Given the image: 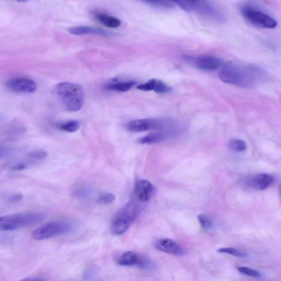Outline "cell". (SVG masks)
Returning <instances> with one entry per match:
<instances>
[{
	"mask_svg": "<svg viewBox=\"0 0 281 281\" xmlns=\"http://www.w3.org/2000/svg\"><path fill=\"white\" fill-rule=\"evenodd\" d=\"M219 76L225 83L240 88H251L263 82L267 77V73L259 66L230 62L223 66Z\"/></svg>",
	"mask_w": 281,
	"mask_h": 281,
	"instance_id": "cell-1",
	"label": "cell"
},
{
	"mask_svg": "<svg viewBox=\"0 0 281 281\" xmlns=\"http://www.w3.org/2000/svg\"><path fill=\"white\" fill-rule=\"evenodd\" d=\"M53 93L63 108L69 112H76L83 106L84 91L79 85L61 82L54 87Z\"/></svg>",
	"mask_w": 281,
	"mask_h": 281,
	"instance_id": "cell-2",
	"label": "cell"
},
{
	"mask_svg": "<svg viewBox=\"0 0 281 281\" xmlns=\"http://www.w3.org/2000/svg\"><path fill=\"white\" fill-rule=\"evenodd\" d=\"M45 215L40 212L17 213L0 217V229L10 231L35 225L45 219Z\"/></svg>",
	"mask_w": 281,
	"mask_h": 281,
	"instance_id": "cell-3",
	"label": "cell"
},
{
	"mask_svg": "<svg viewBox=\"0 0 281 281\" xmlns=\"http://www.w3.org/2000/svg\"><path fill=\"white\" fill-rule=\"evenodd\" d=\"M188 13H196L201 16L218 23L226 21V17L219 9L207 1H176L174 2Z\"/></svg>",
	"mask_w": 281,
	"mask_h": 281,
	"instance_id": "cell-4",
	"label": "cell"
},
{
	"mask_svg": "<svg viewBox=\"0 0 281 281\" xmlns=\"http://www.w3.org/2000/svg\"><path fill=\"white\" fill-rule=\"evenodd\" d=\"M140 207L137 203L130 202L125 206L114 217L111 224V231L114 235H122L137 219Z\"/></svg>",
	"mask_w": 281,
	"mask_h": 281,
	"instance_id": "cell-5",
	"label": "cell"
},
{
	"mask_svg": "<svg viewBox=\"0 0 281 281\" xmlns=\"http://www.w3.org/2000/svg\"><path fill=\"white\" fill-rule=\"evenodd\" d=\"M74 230V225L68 221H56L46 223L34 230L32 237L38 241L70 234Z\"/></svg>",
	"mask_w": 281,
	"mask_h": 281,
	"instance_id": "cell-6",
	"label": "cell"
},
{
	"mask_svg": "<svg viewBox=\"0 0 281 281\" xmlns=\"http://www.w3.org/2000/svg\"><path fill=\"white\" fill-rule=\"evenodd\" d=\"M241 12L245 20L251 26L261 29L272 30L278 26V22L267 13L250 4L241 8Z\"/></svg>",
	"mask_w": 281,
	"mask_h": 281,
	"instance_id": "cell-7",
	"label": "cell"
},
{
	"mask_svg": "<svg viewBox=\"0 0 281 281\" xmlns=\"http://www.w3.org/2000/svg\"><path fill=\"white\" fill-rule=\"evenodd\" d=\"M171 125L170 122L162 119H142L129 122L126 128L130 132L140 133L148 130H163Z\"/></svg>",
	"mask_w": 281,
	"mask_h": 281,
	"instance_id": "cell-8",
	"label": "cell"
},
{
	"mask_svg": "<svg viewBox=\"0 0 281 281\" xmlns=\"http://www.w3.org/2000/svg\"><path fill=\"white\" fill-rule=\"evenodd\" d=\"M185 59L196 69L205 71L216 70L224 66L222 61L219 58L211 55L186 56Z\"/></svg>",
	"mask_w": 281,
	"mask_h": 281,
	"instance_id": "cell-9",
	"label": "cell"
},
{
	"mask_svg": "<svg viewBox=\"0 0 281 281\" xmlns=\"http://www.w3.org/2000/svg\"><path fill=\"white\" fill-rule=\"evenodd\" d=\"M6 88L14 93L28 94L34 93L37 89L36 82L26 77H15L5 82Z\"/></svg>",
	"mask_w": 281,
	"mask_h": 281,
	"instance_id": "cell-10",
	"label": "cell"
},
{
	"mask_svg": "<svg viewBox=\"0 0 281 281\" xmlns=\"http://www.w3.org/2000/svg\"><path fill=\"white\" fill-rule=\"evenodd\" d=\"M117 263L123 266H137L142 269L152 268L151 261L133 251H126L121 255L117 260Z\"/></svg>",
	"mask_w": 281,
	"mask_h": 281,
	"instance_id": "cell-11",
	"label": "cell"
},
{
	"mask_svg": "<svg viewBox=\"0 0 281 281\" xmlns=\"http://www.w3.org/2000/svg\"><path fill=\"white\" fill-rule=\"evenodd\" d=\"M155 192L152 184L147 180H140L136 183L135 198L138 202L144 203L151 199Z\"/></svg>",
	"mask_w": 281,
	"mask_h": 281,
	"instance_id": "cell-12",
	"label": "cell"
},
{
	"mask_svg": "<svg viewBox=\"0 0 281 281\" xmlns=\"http://www.w3.org/2000/svg\"><path fill=\"white\" fill-rule=\"evenodd\" d=\"M157 249L169 254L174 255H181L183 250L180 245L176 242L168 239L158 240L155 243Z\"/></svg>",
	"mask_w": 281,
	"mask_h": 281,
	"instance_id": "cell-13",
	"label": "cell"
},
{
	"mask_svg": "<svg viewBox=\"0 0 281 281\" xmlns=\"http://www.w3.org/2000/svg\"><path fill=\"white\" fill-rule=\"evenodd\" d=\"M138 89L144 91H153L159 94H166L172 91V88L163 81L158 79L149 80L138 86Z\"/></svg>",
	"mask_w": 281,
	"mask_h": 281,
	"instance_id": "cell-14",
	"label": "cell"
},
{
	"mask_svg": "<svg viewBox=\"0 0 281 281\" xmlns=\"http://www.w3.org/2000/svg\"><path fill=\"white\" fill-rule=\"evenodd\" d=\"M274 177L269 174H261L250 178L248 185L255 190H264L272 185Z\"/></svg>",
	"mask_w": 281,
	"mask_h": 281,
	"instance_id": "cell-15",
	"label": "cell"
},
{
	"mask_svg": "<svg viewBox=\"0 0 281 281\" xmlns=\"http://www.w3.org/2000/svg\"><path fill=\"white\" fill-rule=\"evenodd\" d=\"M71 35L79 36L88 35H96L104 36H109L111 33L103 29L88 26H77L71 27L68 30Z\"/></svg>",
	"mask_w": 281,
	"mask_h": 281,
	"instance_id": "cell-16",
	"label": "cell"
},
{
	"mask_svg": "<svg viewBox=\"0 0 281 281\" xmlns=\"http://www.w3.org/2000/svg\"><path fill=\"white\" fill-rule=\"evenodd\" d=\"M136 84L137 82L134 81L114 78L106 82L104 88L110 91L127 92L132 89Z\"/></svg>",
	"mask_w": 281,
	"mask_h": 281,
	"instance_id": "cell-17",
	"label": "cell"
},
{
	"mask_svg": "<svg viewBox=\"0 0 281 281\" xmlns=\"http://www.w3.org/2000/svg\"><path fill=\"white\" fill-rule=\"evenodd\" d=\"M95 17L104 26L110 28H117L122 24V22L117 17L108 15L105 13L96 14Z\"/></svg>",
	"mask_w": 281,
	"mask_h": 281,
	"instance_id": "cell-18",
	"label": "cell"
},
{
	"mask_svg": "<svg viewBox=\"0 0 281 281\" xmlns=\"http://www.w3.org/2000/svg\"><path fill=\"white\" fill-rule=\"evenodd\" d=\"M167 132H161L150 134L139 140V142L141 144H152L162 142L168 138Z\"/></svg>",
	"mask_w": 281,
	"mask_h": 281,
	"instance_id": "cell-19",
	"label": "cell"
},
{
	"mask_svg": "<svg viewBox=\"0 0 281 281\" xmlns=\"http://www.w3.org/2000/svg\"><path fill=\"white\" fill-rule=\"evenodd\" d=\"M81 122L79 120H71L58 125L57 127L63 132L74 133L81 127Z\"/></svg>",
	"mask_w": 281,
	"mask_h": 281,
	"instance_id": "cell-20",
	"label": "cell"
},
{
	"mask_svg": "<svg viewBox=\"0 0 281 281\" xmlns=\"http://www.w3.org/2000/svg\"><path fill=\"white\" fill-rule=\"evenodd\" d=\"M93 195V191L88 187L76 189L72 193V196L78 199H89Z\"/></svg>",
	"mask_w": 281,
	"mask_h": 281,
	"instance_id": "cell-21",
	"label": "cell"
},
{
	"mask_svg": "<svg viewBox=\"0 0 281 281\" xmlns=\"http://www.w3.org/2000/svg\"><path fill=\"white\" fill-rule=\"evenodd\" d=\"M144 3L153 7L160 9H169L174 7V4L172 2L164 1H145Z\"/></svg>",
	"mask_w": 281,
	"mask_h": 281,
	"instance_id": "cell-22",
	"label": "cell"
},
{
	"mask_svg": "<svg viewBox=\"0 0 281 281\" xmlns=\"http://www.w3.org/2000/svg\"><path fill=\"white\" fill-rule=\"evenodd\" d=\"M229 146L237 152H244L246 148V142L241 140H231L229 143Z\"/></svg>",
	"mask_w": 281,
	"mask_h": 281,
	"instance_id": "cell-23",
	"label": "cell"
},
{
	"mask_svg": "<svg viewBox=\"0 0 281 281\" xmlns=\"http://www.w3.org/2000/svg\"><path fill=\"white\" fill-rule=\"evenodd\" d=\"M202 229L205 230H210L213 226V223L211 218L205 214H200L198 216Z\"/></svg>",
	"mask_w": 281,
	"mask_h": 281,
	"instance_id": "cell-24",
	"label": "cell"
},
{
	"mask_svg": "<svg viewBox=\"0 0 281 281\" xmlns=\"http://www.w3.org/2000/svg\"><path fill=\"white\" fill-rule=\"evenodd\" d=\"M217 251L219 253L229 254L237 256V257L245 258L247 256L245 252L233 248H221Z\"/></svg>",
	"mask_w": 281,
	"mask_h": 281,
	"instance_id": "cell-25",
	"label": "cell"
},
{
	"mask_svg": "<svg viewBox=\"0 0 281 281\" xmlns=\"http://www.w3.org/2000/svg\"><path fill=\"white\" fill-rule=\"evenodd\" d=\"M115 200V196L113 193H104L99 197L98 202L100 205H108Z\"/></svg>",
	"mask_w": 281,
	"mask_h": 281,
	"instance_id": "cell-26",
	"label": "cell"
},
{
	"mask_svg": "<svg viewBox=\"0 0 281 281\" xmlns=\"http://www.w3.org/2000/svg\"><path fill=\"white\" fill-rule=\"evenodd\" d=\"M239 272L242 274L250 276L252 278H260L261 276V274L258 271L255 270L245 267V266H241V267L237 268Z\"/></svg>",
	"mask_w": 281,
	"mask_h": 281,
	"instance_id": "cell-27",
	"label": "cell"
},
{
	"mask_svg": "<svg viewBox=\"0 0 281 281\" xmlns=\"http://www.w3.org/2000/svg\"><path fill=\"white\" fill-rule=\"evenodd\" d=\"M28 156L32 159L40 161L45 159L47 156V153L43 150L36 149L29 153Z\"/></svg>",
	"mask_w": 281,
	"mask_h": 281,
	"instance_id": "cell-28",
	"label": "cell"
},
{
	"mask_svg": "<svg viewBox=\"0 0 281 281\" xmlns=\"http://www.w3.org/2000/svg\"><path fill=\"white\" fill-rule=\"evenodd\" d=\"M23 196L22 194L16 193L12 195L9 198L8 201L10 203H16L21 201L23 200Z\"/></svg>",
	"mask_w": 281,
	"mask_h": 281,
	"instance_id": "cell-29",
	"label": "cell"
},
{
	"mask_svg": "<svg viewBox=\"0 0 281 281\" xmlns=\"http://www.w3.org/2000/svg\"><path fill=\"white\" fill-rule=\"evenodd\" d=\"M27 168L26 165L23 163H18L12 166L10 168V170L12 171H19L24 170Z\"/></svg>",
	"mask_w": 281,
	"mask_h": 281,
	"instance_id": "cell-30",
	"label": "cell"
},
{
	"mask_svg": "<svg viewBox=\"0 0 281 281\" xmlns=\"http://www.w3.org/2000/svg\"><path fill=\"white\" fill-rule=\"evenodd\" d=\"M20 281H46L44 279L39 277L29 278Z\"/></svg>",
	"mask_w": 281,
	"mask_h": 281,
	"instance_id": "cell-31",
	"label": "cell"
},
{
	"mask_svg": "<svg viewBox=\"0 0 281 281\" xmlns=\"http://www.w3.org/2000/svg\"><path fill=\"white\" fill-rule=\"evenodd\" d=\"M280 200H281V186L280 187Z\"/></svg>",
	"mask_w": 281,
	"mask_h": 281,
	"instance_id": "cell-32",
	"label": "cell"
}]
</instances>
